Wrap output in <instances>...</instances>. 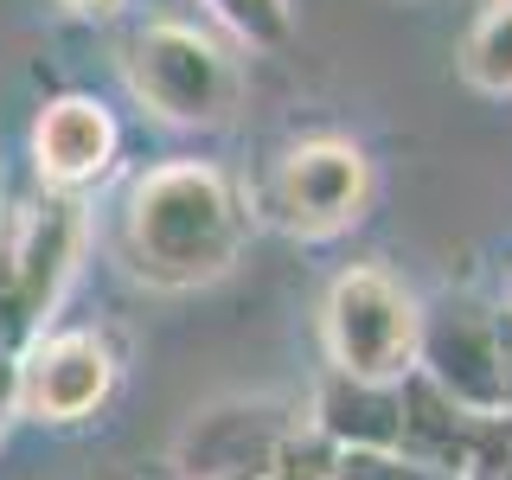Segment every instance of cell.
<instances>
[{"label":"cell","instance_id":"2","mask_svg":"<svg viewBox=\"0 0 512 480\" xmlns=\"http://www.w3.org/2000/svg\"><path fill=\"white\" fill-rule=\"evenodd\" d=\"M90 244V212L84 199L64 192H13L0 199V346L20 352L52 327L64 288Z\"/></svg>","mask_w":512,"mask_h":480},{"label":"cell","instance_id":"5","mask_svg":"<svg viewBox=\"0 0 512 480\" xmlns=\"http://www.w3.org/2000/svg\"><path fill=\"white\" fill-rule=\"evenodd\" d=\"M378 173L372 154L346 135H301L263 167V180L250 186L256 224H276L295 244H327L346 237L352 224L372 212Z\"/></svg>","mask_w":512,"mask_h":480},{"label":"cell","instance_id":"16","mask_svg":"<svg viewBox=\"0 0 512 480\" xmlns=\"http://www.w3.org/2000/svg\"><path fill=\"white\" fill-rule=\"evenodd\" d=\"M468 480H512V416H493V423L480 429L474 474Z\"/></svg>","mask_w":512,"mask_h":480},{"label":"cell","instance_id":"6","mask_svg":"<svg viewBox=\"0 0 512 480\" xmlns=\"http://www.w3.org/2000/svg\"><path fill=\"white\" fill-rule=\"evenodd\" d=\"M122 384V352L103 327H45L20 346V416L32 423H90Z\"/></svg>","mask_w":512,"mask_h":480},{"label":"cell","instance_id":"1","mask_svg":"<svg viewBox=\"0 0 512 480\" xmlns=\"http://www.w3.org/2000/svg\"><path fill=\"white\" fill-rule=\"evenodd\" d=\"M250 231V186H237L218 160H160L128 186L116 250L141 288L192 295L231 276Z\"/></svg>","mask_w":512,"mask_h":480},{"label":"cell","instance_id":"12","mask_svg":"<svg viewBox=\"0 0 512 480\" xmlns=\"http://www.w3.org/2000/svg\"><path fill=\"white\" fill-rule=\"evenodd\" d=\"M461 84L480 96H512V7L487 0V7L468 20L461 32V52H455Z\"/></svg>","mask_w":512,"mask_h":480},{"label":"cell","instance_id":"17","mask_svg":"<svg viewBox=\"0 0 512 480\" xmlns=\"http://www.w3.org/2000/svg\"><path fill=\"white\" fill-rule=\"evenodd\" d=\"M13 423H20V352L0 346V442H7Z\"/></svg>","mask_w":512,"mask_h":480},{"label":"cell","instance_id":"13","mask_svg":"<svg viewBox=\"0 0 512 480\" xmlns=\"http://www.w3.org/2000/svg\"><path fill=\"white\" fill-rule=\"evenodd\" d=\"M199 7L212 13V26H224L250 52H282L295 39V7L288 0H199Z\"/></svg>","mask_w":512,"mask_h":480},{"label":"cell","instance_id":"19","mask_svg":"<svg viewBox=\"0 0 512 480\" xmlns=\"http://www.w3.org/2000/svg\"><path fill=\"white\" fill-rule=\"evenodd\" d=\"M500 7H512V0H500Z\"/></svg>","mask_w":512,"mask_h":480},{"label":"cell","instance_id":"18","mask_svg":"<svg viewBox=\"0 0 512 480\" xmlns=\"http://www.w3.org/2000/svg\"><path fill=\"white\" fill-rule=\"evenodd\" d=\"M58 7H64V13H109L116 0H58Z\"/></svg>","mask_w":512,"mask_h":480},{"label":"cell","instance_id":"7","mask_svg":"<svg viewBox=\"0 0 512 480\" xmlns=\"http://www.w3.org/2000/svg\"><path fill=\"white\" fill-rule=\"evenodd\" d=\"M423 372L448 404L493 423L506 416V308H480V301H448L423 314Z\"/></svg>","mask_w":512,"mask_h":480},{"label":"cell","instance_id":"14","mask_svg":"<svg viewBox=\"0 0 512 480\" xmlns=\"http://www.w3.org/2000/svg\"><path fill=\"white\" fill-rule=\"evenodd\" d=\"M250 480H333V442L320 436L308 423V410H301V423L276 442V455H269Z\"/></svg>","mask_w":512,"mask_h":480},{"label":"cell","instance_id":"4","mask_svg":"<svg viewBox=\"0 0 512 480\" xmlns=\"http://www.w3.org/2000/svg\"><path fill=\"white\" fill-rule=\"evenodd\" d=\"M423 301L384 263H352L320 295V352L327 372L359 384H404L423 359Z\"/></svg>","mask_w":512,"mask_h":480},{"label":"cell","instance_id":"15","mask_svg":"<svg viewBox=\"0 0 512 480\" xmlns=\"http://www.w3.org/2000/svg\"><path fill=\"white\" fill-rule=\"evenodd\" d=\"M333 480H461L429 461H410L397 448H359V455H333Z\"/></svg>","mask_w":512,"mask_h":480},{"label":"cell","instance_id":"20","mask_svg":"<svg viewBox=\"0 0 512 480\" xmlns=\"http://www.w3.org/2000/svg\"><path fill=\"white\" fill-rule=\"evenodd\" d=\"M506 314H512V301H506Z\"/></svg>","mask_w":512,"mask_h":480},{"label":"cell","instance_id":"11","mask_svg":"<svg viewBox=\"0 0 512 480\" xmlns=\"http://www.w3.org/2000/svg\"><path fill=\"white\" fill-rule=\"evenodd\" d=\"M480 416H468L461 404H448V397L429 384L423 372L404 378V436H397V455L410 461H429V468L442 474H474V448H480Z\"/></svg>","mask_w":512,"mask_h":480},{"label":"cell","instance_id":"8","mask_svg":"<svg viewBox=\"0 0 512 480\" xmlns=\"http://www.w3.org/2000/svg\"><path fill=\"white\" fill-rule=\"evenodd\" d=\"M295 423H301V410L276 404V397L205 404L180 429V442H173V468H180V480H250Z\"/></svg>","mask_w":512,"mask_h":480},{"label":"cell","instance_id":"10","mask_svg":"<svg viewBox=\"0 0 512 480\" xmlns=\"http://www.w3.org/2000/svg\"><path fill=\"white\" fill-rule=\"evenodd\" d=\"M308 423L333 442V455L397 448V436H404V384H359L340 372H320L308 397Z\"/></svg>","mask_w":512,"mask_h":480},{"label":"cell","instance_id":"3","mask_svg":"<svg viewBox=\"0 0 512 480\" xmlns=\"http://www.w3.org/2000/svg\"><path fill=\"white\" fill-rule=\"evenodd\" d=\"M122 84L167 128H231L244 103V71H237L231 45L192 20H141L116 45Z\"/></svg>","mask_w":512,"mask_h":480},{"label":"cell","instance_id":"9","mask_svg":"<svg viewBox=\"0 0 512 480\" xmlns=\"http://www.w3.org/2000/svg\"><path fill=\"white\" fill-rule=\"evenodd\" d=\"M122 154V128L96 96L84 90H64L32 116L26 135V160H32V180L45 192H64V199H84V186L109 180Z\"/></svg>","mask_w":512,"mask_h":480}]
</instances>
